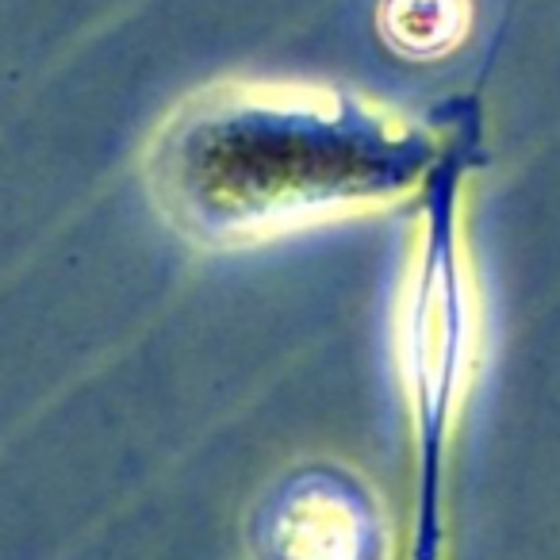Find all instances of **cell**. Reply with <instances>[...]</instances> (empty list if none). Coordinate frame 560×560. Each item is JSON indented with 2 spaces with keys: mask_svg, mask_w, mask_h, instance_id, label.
I'll use <instances>...</instances> for the list:
<instances>
[{
  "mask_svg": "<svg viewBox=\"0 0 560 560\" xmlns=\"http://www.w3.org/2000/svg\"><path fill=\"white\" fill-rule=\"evenodd\" d=\"M434 135L365 96L242 81L188 96L158 127L147 177L173 226L203 246H246L407 196Z\"/></svg>",
  "mask_w": 560,
  "mask_h": 560,
  "instance_id": "cell-1",
  "label": "cell"
},
{
  "mask_svg": "<svg viewBox=\"0 0 560 560\" xmlns=\"http://www.w3.org/2000/svg\"><path fill=\"white\" fill-rule=\"evenodd\" d=\"M427 219V249L415 277L404 350L407 381L419 407V434L427 445L422 460H427V472H434L453 407L472 369V307H468V284L460 277L457 238H453V196H434Z\"/></svg>",
  "mask_w": 560,
  "mask_h": 560,
  "instance_id": "cell-2",
  "label": "cell"
},
{
  "mask_svg": "<svg viewBox=\"0 0 560 560\" xmlns=\"http://www.w3.org/2000/svg\"><path fill=\"white\" fill-rule=\"evenodd\" d=\"M257 541L272 560H373L381 522L365 491L342 472L312 468L272 495Z\"/></svg>",
  "mask_w": 560,
  "mask_h": 560,
  "instance_id": "cell-3",
  "label": "cell"
},
{
  "mask_svg": "<svg viewBox=\"0 0 560 560\" xmlns=\"http://www.w3.org/2000/svg\"><path fill=\"white\" fill-rule=\"evenodd\" d=\"M460 24H465L460 0H388L384 16L392 43L415 55H438L442 47L457 43Z\"/></svg>",
  "mask_w": 560,
  "mask_h": 560,
  "instance_id": "cell-4",
  "label": "cell"
}]
</instances>
